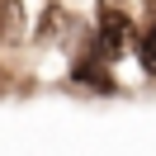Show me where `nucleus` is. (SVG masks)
<instances>
[{"label": "nucleus", "instance_id": "obj_4", "mask_svg": "<svg viewBox=\"0 0 156 156\" xmlns=\"http://www.w3.org/2000/svg\"><path fill=\"white\" fill-rule=\"evenodd\" d=\"M147 10H151V14H156V0H147Z\"/></svg>", "mask_w": 156, "mask_h": 156}, {"label": "nucleus", "instance_id": "obj_2", "mask_svg": "<svg viewBox=\"0 0 156 156\" xmlns=\"http://www.w3.org/2000/svg\"><path fill=\"white\" fill-rule=\"evenodd\" d=\"M76 80H85L90 90H104V95L114 90V76L104 71V62H99V57H85V62H80V66H76Z\"/></svg>", "mask_w": 156, "mask_h": 156}, {"label": "nucleus", "instance_id": "obj_1", "mask_svg": "<svg viewBox=\"0 0 156 156\" xmlns=\"http://www.w3.org/2000/svg\"><path fill=\"white\" fill-rule=\"evenodd\" d=\"M123 48H128V14H123V0H104L95 57H99V62H114V57H123Z\"/></svg>", "mask_w": 156, "mask_h": 156}, {"label": "nucleus", "instance_id": "obj_3", "mask_svg": "<svg viewBox=\"0 0 156 156\" xmlns=\"http://www.w3.org/2000/svg\"><path fill=\"white\" fill-rule=\"evenodd\" d=\"M137 62H142V71H147V76H156V19L147 24L142 43H137Z\"/></svg>", "mask_w": 156, "mask_h": 156}]
</instances>
